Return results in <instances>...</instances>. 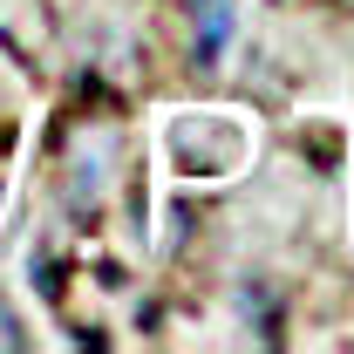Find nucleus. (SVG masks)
<instances>
[{"label": "nucleus", "instance_id": "obj_1", "mask_svg": "<svg viewBox=\"0 0 354 354\" xmlns=\"http://www.w3.org/2000/svg\"><path fill=\"white\" fill-rule=\"evenodd\" d=\"M171 157H177V171H191V177H218L245 157V136L225 116H184V123H171Z\"/></svg>", "mask_w": 354, "mask_h": 354}, {"label": "nucleus", "instance_id": "obj_3", "mask_svg": "<svg viewBox=\"0 0 354 354\" xmlns=\"http://www.w3.org/2000/svg\"><path fill=\"white\" fill-rule=\"evenodd\" d=\"M0 348H28V334L14 327V313H7V307H0Z\"/></svg>", "mask_w": 354, "mask_h": 354}, {"label": "nucleus", "instance_id": "obj_2", "mask_svg": "<svg viewBox=\"0 0 354 354\" xmlns=\"http://www.w3.org/2000/svg\"><path fill=\"white\" fill-rule=\"evenodd\" d=\"M184 14H191V28H198V68H212L232 41V21H239V7L232 0H184Z\"/></svg>", "mask_w": 354, "mask_h": 354}]
</instances>
